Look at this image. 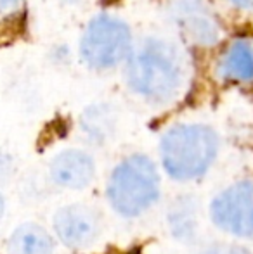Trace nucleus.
Returning <instances> with one entry per match:
<instances>
[{
    "mask_svg": "<svg viewBox=\"0 0 253 254\" xmlns=\"http://www.w3.org/2000/svg\"><path fill=\"white\" fill-rule=\"evenodd\" d=\"M122 74L135 99L149 107H169L182 97L189 83V52L172 35H146L135 40Z\"/></svg>",
    "mask_w": 253,
    "mask_h": 254,
    "instance_id": "obj_1",
    "label": "nucleus"
},
{
    "mask_svg": "<svg viewBox=\"0 0 253 254\" xmlns=\"http://www.w3.org/2000/svg\"><path fill=\"white\" fill-rule=\"evenodd\" d=\"M160 161L172 180L194 182L205 177L220 152V137L201 121L170 125L160 138Z\"/></svg>",
    "mask_w": 253,
    "mask_h": 254,
    "instance_id": "obj_2",
    "label": "nucleus"
},
{
    "mask_svg": "<svg viewBox=\"0 0 253 254\" xmlns=\"http://www.w3.org/2000/svg\"><path fill=\"white\" fill-rule=\"evenodd\" d=\"M137 38L130 23L113 10H101L85 21L77 44L80 64L92 73L122 69Z\"/></svg>",
    "mask_w": 253,
    "mask_h": 254,
    "instance_id": "obj_3",
    "label": "nucleus"
},
{
    "mask_svg": "<svg viewBox=\"0 0 253 254\" xmlns=\"http://www.w3.org/2000/svg\"><path fill=\"white\" fill-rule=\"evenodd\" d=\"M162 180L158 168L149 156L128 154L113 166L106 184V197L116 214L139 218L160 199Z\"/></svg>",
    "mask_w": 253,
    "mask_h": 254,
    "instance_id": "obj_4",
    "label": "nucleus"
},
{
    "mask_svg": "<svg viewBox=\"0 0 253 254\" xmlns=\"http://www.w3.org/2000/svg\"><path fill=\"white\" fill-rule=\"evenodd\" d=\"M167 16L175 37L186 47L210 51L224 38L222 23L210 0H170Z\"/></svg>",
    "mask_w": 253,
    "mask_h": 254,
    "instance_id": "obj_5",
    "label": "nucleus"
},
{
    "mask_svg": "<svg viewBox=\"0 0 253 254\" xmlns=\"http://www.w3.org/2000/svg\"><path fill=\"white\" fill-rule=\"evenodd\" d=\"M52 230L56 241L64 248L84 251L101 241L104 234V218L92 204L70 202L54 213Z\"/></svg>",
    "mask_w": 253,
    "mask_h": 254,
    "instance_id": "obj_6",
    "label": "nucleus"
},
{
    "mask_svg": "<svg viewBox=\"0 0 253 254\" xmlns=\"http://www.w3.org/2000/svg\"><path fill=\"white\" fill-rule=\"evenodd\" d=\"M208 211L219 230L238 239L253 237V182H236L220 190Z\"/></svg>",
    "mask_w": 253,
    "mask_h": 254,
    "instance_id": "obj_7",
    "label": "nucleus"
},
{
    "mask_svg": "<svg viewBox=\"0 0 253 254\" xmlns=\"http://www.w3.org/2000/svg\"><path fill=\"white\" fill-rule=\"evenodd\" d=\"M51 182L64 190H84L95 180L97 166L94 156L82 147L61 149L49 161Z\"/></svg>",
    "mask_w": 253,
    "mask_h": 254,
    "instance_id": "obj_8",
    "label": "nucleus"
},
{
    "mask_svg": "<svg viewBox=\"0 0 253 254\" xmlns=\"http://www.w3.org/2000/svg\"><path fill=\"white\" fill-rule=\"evenodd\" d=\"M213 73L226 85L253 83V40L234 37L224 44L213 64Z\"/></svg>",
    "mask_w": 253,
    "mask_h": 254,
    "instance_id": "obj_9",
    "label": "nucleus"
},
{
    "mask_svg": "<svg viewBox=\"0 0 253 254\" xmlns=\"http://www.w3.org/2000/svg\"><path fill=\"white\" fill-rule=\"evenodd\" d=\"M120 113L113 102L99 101L84 107L78 116V130L87 144L104 145L118 133Z\"/></svg>",
    "mask_w": 253,
    "mask_h": 254,
    "instance_id": "obj_10",
    "label": "nucleus"
},
{
    "mask_svg": "<svg viewBox=\"0 0 253 254\" xmlns=\"http://www.w3.org/2000/svg\"><path fill=\"white\" fill-rule=\"evenodd\" d=\"M201 207L192 194H180L167 207V227L175 241L192 244L201 232Z\"/></svg>",
    "mask_w": 253,
    "mask_h": 254,
    "instance_id": "obj_11",
    "label": "nucleus"
},
{
    "mask_svg": "<svg viewBox=\"0 0 253 254\" xmlns=\"http://www.w3.org/2000/svg\"><path fill=\"white\" fill-rule=\"evenodd\" d=\"M54 234L37 221H24L9 234L5 254H56Z\"/></svg>",
    "mask_w": 253,
    "mask_h": 254,
    "instance_id": "obj_12",
    "label": "nucleus"
},
{
    "mask_svg": "<svg viewBox=\"0 0 253 254\" xmlns=\"http://www.w3.org/2000/svg\"><path fill=\"white\" fill-rule=\"evenodd\" d=\"M28 0H0V24L21 17L26 10Z\"/></svg>",
    "mask_w": 253,
    "mask_h": 254,
    "instance_id": "obj_13",
    "label": "nucleus"
},
{
    "mask_svg": "<svg viewBox=\"0 0 253 254\" xmlns=\"http://www.w3.org/2000/svg\"><path fill=\"white\" fill-rule=\"evenodd\" d=\"M14 175V159L9 152L0 149V187L12 178Z\"/></svg>",
    "mask_w": 253,
    "mask_h": 254,
    "instance_id": "obj_14",
    "label": "nucleus"
},
{
    "mask_svg": "<svg viewBox=\"0 0 253 254\" xmlns=\"http://www.w3.org/2000/svg\"><path fill=\"white\" fill-rule=\"evenodd\" d=\"M49 59L56 66H64L73 59V51L66 45H54L49 52Z\"/></svg>",
    "mask_w": 253,
    "mask_h": 254,
    "instance_id": "obj_15",
    "label": "nucleus"
},
{
    "mask_svg": "<svg viewBox=\"0 0 253 254\" xmlns=\"http://www.w3.org/2000/svg\"><path fill=\"white\" fill-rule=\"evenodd\" d=\"M201 254H250V251L236 244H215L203 249Z\"/></svg>",
    "mask_w": 253,
    "mask_h": 254,
    "instance_id": "obj_16",
    "label": "nucleus"
},
{
    "mask_svg": "<svg viewBox=\"0 0 253 254\" xmlns=\"http://www.w3.org/2000/svg\"><path fill=\"white\" fill-rule=\"evenodd\" d=\"M220 2L238 14H253V0H220Z\"/></svg>",
    "mask_w": 253,
    "mask_h": 254,
    "instance_id": "obj_17",
    "label": "nucleus"
},
{
    "mask_svg": "<svg viewBox=\"0 0 253 254\" xmlns=\"http://www.w3.org/2000/svg\"><path fill=\"white\" fill-rule=\"evenodd\" d=\"M61 2L63 5H68V7H82V5H87L90 0H58Z\"/></svg>",
    "mask_w": 253,
    "mask_h": 254,
    "instance_id": "obj_18",
    "label": "nucleus"
},
{
    "mask_svg": "<svg viewBox=\"0 0 253 254\" xmlns=\"http://www.w3.org/2000/svg\"><path fill=\"white\" fill-rule=\"evenodd\" d=\"M5 209H7V202H5V195H3L2 189H0V221L5 216Z\"/></svg>",
    "mask_w": 253,
    "mask_h": 254,
    "instance_id": "obj_19",
    "label": "nucleus"
}]
</instances>
